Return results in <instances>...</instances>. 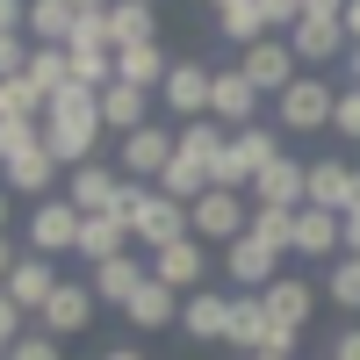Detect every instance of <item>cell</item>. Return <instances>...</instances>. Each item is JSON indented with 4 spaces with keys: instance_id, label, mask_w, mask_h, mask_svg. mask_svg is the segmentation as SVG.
Returning <instances> with one entry per match:
<instances>
[{
    "instance_id": "7a4b0ae2",
    "label": "cell",
    "mask_w": 360,
    "mask_h": 360,
    "mask_svg": "<svg viewBox=\"0 0 360 360\" xmlns=\"http://www.w3.org/2000/svg\"><path fill=\"white\" fill-rule=\"evenodd\" d=\"M115 217L130 224V245L137 252H159V245H173V238H188V202H173L166 188H144V180H123Z\"/></svg>"
},
{
    "instance_id": "f6af8a7d",
    "label": "cell",
    "mask_w": 360,
    "mask_h": 360,
    "mask_svg": "<svg viewBox=\"0 0 360 360\" xmlns=\"http://www.w3.org/2000/svg\"><path fill=\"white\" fill-rule=\"evenodd\" d=\"M115 0H72V15H108Z\"/></svg>"
},
{
    "instance_id": "484cf974",
    "label": "cell",
    "mask_w": 360,
    "mask_h": 360,
    "mask_svg": "<svg viewBox=\"0 0 360 360\" xmlns=\"http://www.w3.org/2000/svg\"><path fill=\"white\" fill-rule=\"evenodd\" d=\"M180 303H188V295H173L166 281H144L130 303H123V317L137 324V332H166V324H180Z\"/></svg>"
},
{
    "instance_id": "f907efd6",
    "label": "cell",
    "mask_w": 360,
    "mask_h": 360,
    "mask_svg": "<svg viewBox=\"0 0 360 360\" xmlns=\"http://www.w3.org/2000/svg\"><path fill=\"white\" fill-rule=\"evenodd\" d=\"M209 8H217V15H231V8H245V0H209Z\"/></svg>"
},
{
    "instance_id": "52a82bcc",
    "label": "cell",
    "mask_w": 360,
    "mask_h": 360,
    "mask_svg": "<svg viewBox=\"0 0 360 360\" xmlns=\"http://www.w3.org/2000/svg\"><path fill=\"white\" fill-rule=\"evenodd\" d=\"M79 209L65 202V195H44L37 209H29V252H44V259H65V252H79Z\"/></svg>"
},
{
    "instance_id": "7dc6e473",
    "label": "cell",
    "mask_w": 360,
    "mask_h": 360,
    "mask_svg": "<svg viewBox=\"0 0 360 360\" xmlns=\"http://www.w3.org/2000/svg\"><path fill=\"white\" fill-rule=\"evenodd\" d=\"M8 217H15V195H8V188H0V231H8Z\"/></svg>"
},
{
    "instance_id": "f546056e",
    "label": "cell",
    "mask_w": 360,
    "mask_h": 360,
    "mask_svg": "<svg viewBox=\"0 0 360 360\" xmlns=\"http://www.w3.org/2000/svg\"><path fill=\"white\" fill-rule=\"evenodd\" d=\"M159 188H166L173 202H202V195H209V166L188 159V152H173V166L159 173Z\"/></svg>"
},
{
    "instance_id": "d6a6232c",
    "label": "cell",
    "mask_w": 360,
    "mask_h": 360,
    "mask_svg": "<svg viewBox=\"0 0 360 360\" xmlns=\"http://www.w3.org/2000/svg\"><path fill=\"white\" fill-rule=\"evenodd\" d=\"M217 29H224L238 51L259 44V37H274V29H266V15H259V0H245V8H231V15H217Z\"/></svg>"
},
{
    "instance_id": "e0dca14e",
    "label": "cell",
    "mask_w": 360,
    "mask_h": 360,
    "mask_svg": "<svg viewBox=\"0 0 360 360\" xmlns=\"http://www.w3.org/2000/svg\"><path fill=\"white\" fill-rule=\"evenodd\" d=\"M94 310H101V303H94V288H86V281H58V295L37 310V324H44L51 339H72V332L94 324Z\"/></svg>"
},
{
    "instance_id": "4dcf8cb0",
    "label": "cell",
    "mask_w": 360,
    "mask_h": 360,
    "mask_svg": "<svg viewBox=\"0 0 360 360\" xmlns=\"http://www.w3.org/2000/svg\"><path fill=\"white\" fill-rule=\"evenodd\" d=\"M324 303H339L346 317H360V259H353V252L324 266Z\"/></svg>"
},
{
    "instance_id": "5b68a950",
    "label": "cell",
    "mask_w": 360,
    "mask_h": 360,
    "mask_svg": "<svg viewBox=\"0 0 360 360\" xmlns=\"http://www.w3.org/2000/svg\"><path fill=\"white\" fill-rule=\"evenodd\" d=\"M332 108H339V86H324L317 72H303L288 94H274L281 137H317V130H332Z\"/></svg>"
},
{
    "instance_id": "f35d334b",
    "label": "cell",
    "mask_w": 360,
    "mask_h": 360,
    "mask_svg": "<svg viewBox=\"0 0 360 360\" xmlns=\"http://www.w3.org/2000/svg\"><path fill=\"white\" fill-rule=\"evenodd\" d=\"M29 324H37V317H29V310L15 303V295H8V288H0V353H8V346H15L22 332H29Z\"/></svg>"
},
{
    "instance_id": "11a10c76",
    "label": "cell",
    "mask_w": 360,
    "mask_h": 360,
    "mask_svg": "<svg viewBox=\"0 0 360 360\" xmlns=\"http://www.w3.org/2000/svg\"><path fill=\"white\" fill-rule=\"evenodd\" d=\"M353 259H360V252H353Z\"/></svg>"
},
{
    "instance_id": "7c38bea8",
    "label": "cell",
    "mask_w": 360,
    "mask_h": 360,
    "mask_svg": "<svg viewBox=\"0 0 360 360\" xmlns=\"http://www.w3.org/2000/svg\"><path fill=\"white\" fill-rule=\"evenodd\" d=\"M281 259H288L281 245H266V238L245 231V238H231V245H224L217 266L231 274V288H266V281H281Z\"/></svg>"
},
{
    "instance_id": "1f68e13d",
    "label": "cell",
    "mask_w": 360,
    "mask_h": 360,
    "mask_svg": "<svg viewBox=\"0 0 360 360\" xmlns=\"http://www.w3.org/2000/svg\"><path fill=\"white\" fill-rule=\"evenodd\" d=\"M224 144H231V130H224V123H209V115H202V123H180V152L202 159V166H217Z\"/></svg>"
},
{
    "instance_id": "d6986e66",
    "label": "cell",
    "mask_w": 360,
    "mask_h": 360,
    "mask_svg": "<svg viewBox=\"0 0 360 360\" xmlns=\"http://www.w3.org/2000/svg\"><path fill=\"white\" fill-rule=\"evenodd\" d=\"M252 202H274V209H303V195H310V159H295V152H281L274 166H266L252 188H245Z\"/></svg>"
},
{
    "instance_id": "4fadbf2b",
    "label": "cell",
    "mask_w": 360,
    "mask_h": 360,
    "mask_svg": "<svg viewBox=\"0 0 360 360\" xmlns=\"http://www.w3.org/2000/svg\"><path fill=\"white\" fill-rule=\"evenodd\" d=\"M209 123H224V130H252V123H259V86L238 72V65H217V86H209Z\"/></svg>"
},
{
    "instance_id": "7402d4cb",
    "label": "cell",
    "mask_w": 360,
    "mask_h": 360,
    "mask_svg": "<svg viewBox=\"0 0 360 360\" xmlns=\"http://www.w3.org/2000/svg\"><path fill=\"white\" fill-rule=\"evenodd\" d=\"M58 173H65V166L51 159V144H29L22 159L0 166V188H8V195H29V202H44V195L58 188Z\"/></svg>"
},
{
    "instance_id": "277c9868",
    "label": "cell",
    "mask_w": 360,
    "mask_h": 360,
    "mask_svg": "<svg viewBox=\"0 0 360 360\" xmlns=\"http://www.w3.org/2000/svg\"><path fill=\"white\" fill-rule=\"evenodd\" d=\"M188 231L202 238L209 252H224L231 238L252 231V195H238V188H209L202 202H188Z\"/></svg>"
},
{
    "instance_id": "836d02e7",
    "label": "cell",
    "mask_w": 360,
    "mask_h": 360,
    "mask_svg": "<svg viewBox=\"0 0 360 360\" xmlns=\"http://www.w3.org/2000/svg\"><path fill=\"white\" fill-rule=\"evenodd\" d=\"M252 238H266V245H295V209H274V202H252Z\"/></svg>"
},
{
    "instance_id": "2e32d148",
    "label": "cell",
    "mask_w": 360,
    "mask_h": 360,
    "mask_svg": "<svg viewBox=\"0 0 360 360\" xmlns=\"http://www.w3.org/2000/svg\"><path fill=\"white\" fill-rule=\"evenodd\" d=\"M115 195H123V173H115L108 159H86L65 173V202L79 209V217H101V209H115Z\"/></svg>"
},
{
    "instance_id": "8992f818",
    "label": "cell",
    "mask_w": 360,
    "mask_h": 360,
    "mask_svg": "<svg viewBox=\"0 0 360 360\" xmlns=\"http://www.w3.org/2000/svg\"><path fill=\"white\" fill-rule=\"evenodd\" d=\"M173 152H180V130L144 123V130H130V137H115V173H123V180H144V188H159V173L173 166Z\"/></svg>"
},
{
    "instance_id": "db71d44e",
    "label": "cell",
    "mask_w": 360,
    "mask_h": 360,
    "mask_svg": "<svg viewBox=\"0 0 360 360\" xmlns=\"http://www.w3.org/2000/svg\"><path fill=\"white\" fill-rule=\"evenodd\" d=\"M0 360H8V353H0Z\"/></svg>"
},
{
    "instance_id": "6da1fadb",
    "label": "cell",
    "mask_w": 360,
    "mask_h": 360,
    "mask_svg": "<svg viewBox=\"0 0 360 360\" xmlns=\"http://www.w3.org/2000/svg\"><path fill=\"white\" fill-rule=\"evenodd\" d=\"M101 137H108L101 94H94V86H58V94H51V115H44L51 159H58V166H86V159L101 152Z\"/></svg>"
},
{
    "instance_id": "4316f807",
    "label": "cell",
    "mask_w": 360,
    "mask_h": 360,
    "mask_svg": "<svg viewBox=\"0 0 360 360\" xmlns=\"http://www.w3.org/2000/svg\"><path fill=\"white\" fill-rule=\"evenodd\" d=\"M346 195H353V166L346 159H310V209H332V217H346Z\"/></svg>"
},
{
    "instance_id": "9c48e42d",
    "label": "cell",
    "mask_w": 360,
    "mask_h": 360,
    "mask_svg": "<svg viewBox=\"0 0 360 360\" xmlns=\"http://www.w3.org/2000/svg\"><path fill=\"white\" fill-rule=\"evenodd\" d=\"M238 72H245L259 94H288V86L303 79V65H295L288 37H259V44H245V51H238Z\"/></svg>"
},
{
    "instance_id": "cb8c5ba5",
    "label": "cell",
    "mask_w": 360,
    "mask_h": 360,
    "mask_svg": "<svg viewBox=\"0 0 360 360\" xmlns=\"http://www.w3.org/2000/svg\"><path fill=\"white\" fill-rule=\"evenodd\" d=\"M123 252H130V224L115 217V209H101V217H86V224H79V259H86V266L123 259Z\"/></svg>"
},
{
    "instance_id": "d590c367",
    "label": "cell",
    "mask_w": 360,
    "mask_h": 360,
    "mask_svg": "<svg viewBox=\"0 0 360 360\" xmlns=\"http://www.w3.org/2000/svg\"><path fill=\"white\" fill-rule=\"evenodd\" d=\"M29 144H44V123H15V115H0V166L22 159Z\"/></svg>"
},
{
    "instance_id": "d4e9b609",
    "label": "cell",
    "mask_w": 360,
    "mask_h": 360,
    "mask_svg": "<svg viewBox=\"0 0 360 360\" xmlns=\"http://www.w3.org/2000/svg\"><path fill=\"white\" fill-rule=\"evenodd\" d=\"M259 295H266V310H274V324H295V332H303V324H310V310H317V281H303V274L266 281Z\"/></svg>"
},
{
    "instance_id": "ffe728a7",
    "label": "cell",
    "mask_w": 360,
    "mask_h": 360,
    "mask_svg": "<svg viewBox=\"0 0 360 360\" xmlns=\"http://www.w3.org/2000/svg\"><path fill=\"white\" fill-rule=\"evenodd\" d=\"M152 86H130V79H108L101 86V123H108V137H130V130H144L152 123Z\"/></svg>"
},
{
    "instance_id": "c3c4849f",
    "label": "cell",
    "mask_w": 360,
    "mask_h": 360,
    "mask_svg": "<svg viewBox=\"0 0 360 360\" xmlns=\"http://www.w3.org/2000/svg\"><path fill=\"white\" fill-rule=\"evenodd\" d=\"M353 209H360V166H353V195H346V217H353Z\"/></svg>"
},
{
    "instance_id": "5bb4252c",
    "label": "cell",
    "mask_w": 360,
    "mask_h": 360,
    "mask_svg": "<svg viewBox=\"0 0 360 360\" xmlns=\"http://www.w3.org/2000/svg\"><path fill=\"white\" fill-rule=\"evenodd\" d=\"M144 281H152V252H123V259H101V266H86V288H94V303H115V310H123L130 303V295L144 288Z\"/></svg>"
},
{
    "instance_id": "74e56055",
    "label": "cell",
    "mask_w": 360,
    "mask_h": 360,
    "mask_svg": "<svg viewBox=\"0 0 360 360\" xmlns=\"http://www.w3.org/2000/svg\"><path fill=\"white\" fill-rule=\"evenodd\" d=\"M332 130L346 144H360V86H339V108H332Z\"/></svg>"
},
{
    "instance_id": "e575fe53",
    "label": "cell",
    "mask_w": 360,
    "mask_h": 360,
    "mask_svg": "<svg viewBox=\"0 0 360 360\" xmlns=\"http://www.w3.org/2000/svg\"><path fill=\"white\" fill-rule=\"evenodd\" d=\"M29 79H37L44 94L72 86V65H65V51H58V44H37V58H29Z\"/></svg>"
},
{
    "instance_id": "f5cc1de1",
    "label": "cell",
    "mask_w": 360,
    "mask_h": 360,
    "mask_svg": "<svg viewBox=\"0 0 360 360\" xmlns=\"http://www.w3.org/2000/svg\"><path fill=\"white\" fill-rule=\"evenodd\" d=\"M144 8H152V0H144Z\"/></svg>"
},
{
    "instance_id": "8d00e7d4",
    "label": "cell",
    "mask_w": 360,
    "mask_h": 360,
    "mask_svg": "<svg viewBox=\"0 0 360 360\" xmlns=\"http://www.w3.org/2000/svg\"><path fill=\"white\" fill-rule=\"evenodd\" d=\"M8 360H65V353H58V339L44 332V324H29V332L8 346Z\"/></svg>"
},
{
    "instance_id": "ac0fdd59",
    "label": "cell",
    "mask_w": 360,
    "mask_h": 360,
    "mask_svg": "<svg viewBox=\"0 0 360 360\" xmlns=\"http://www.w3.org/2000/svg\"><path fill=\"white\" fill-rule=\"evenodd\" d=\"M266 339H274V310H266L259 288H231V339L238 353H266Z\"/></svg>"
},
{
    "instance_id": "603a6c76",
    "label": "cell",
    "mask_w": 360,
    "mask_h": 360,
    "mask_svg": "<svg viewBox=\"0 0 360 360\" xmlns=\"http://www.w3.org/2000/svg\"><path fill=\"white\" fill-rule=\"evenodd\" d=\"M8 295H15L29 317H37L51 295H58V266H51L44 252H22V259H15V274H8Z\"/></svg>"
},
{
    "instance_id": "ee69618b",
    "label": "cell",
    "mask_w": 360,
    "mask_h": 360,
    "mask_svg": "<svg viewBox=\"0 0 360 360\" xmlns=\"http://www.w3.org/2000/svg\"><path fill=\"white\" fill-rule=\"evenodd\" d=\"M346 37H353V51H360V0H346Z\"/></svg>"
},
{
    "instance_id": "30bf717a",
    "label": "cell",
    "mask_w": 360,
    "mask_h": 360,
    "mask_svg": "<svg viewBox=\"0 0 360 360\" xmlns=\"http://www.w3.org/2000/svg\"><path fill=\"white\" fill-rule=\"evenodd\" d=\"M152 281H166L173 295H195V288H209V245L188 231V238H173V245H159L152 252Z\"/></svg>"
},
{
    "instance_id": "8fae6325",
    "label": "cell",
    "mask_w": 360,
    "mask_h": 360,
    "mask_svg": "<svg viewBox=\"0 0 360 360\" xmlns=\"http://www.w3.org/2000/svg\"><path fill=\"white\" fill-rule=\"evenodd\" d=\"M209 86H217V65H202V58H173L159 101L180 115V123H202V115H209Z\"/></svg>"
},
{
    "instance_id": "681fc988",
    "label": "cell",
    "mask_w": 360,
    "mask_h": 360,
    "mask_svg": "<svg viewBox=\"0 0 360 360\" xmlns=\"http://www.w3.org/2000/svg\"><path fill=\"white\" fill-rule=\"evenodd\" d=\"M108 360H144V353H137V346H115V353H108Z\"/></svg>"
},
{
    "instance_id": "83f0119b",
    "label": "cell",
    "mask_w": 360,
    "mask_h": 360,
    "mask_svg": "<svg viewBox=\"0 0 360 360\" xmlns=\"http://www.w3.org/2000/svg\"><path fill=\"white\" fill-rule=\"evenodd\" d=\"M101 22H108V44H115V51H130V44H152V37H159V15L144 8V0H115V8H108Z\"/></svg>"
},
{
    "instance_id": "b9f144b4",
    "label": "cell",
    "mask_w": 360,
    "mask_h": 360,
    "mask_svg": "<svg viewBox=\"0 0 360 360\" xmlns=\"http://www.w3.org/2000/svg\"><path fill=\"white\" fill-rule=\"evenodd\" d=\"M324 360H360V324H346V332L332 339V353H324Z\"/></svg>"
},
{
    "instance_id": "ba28073f",
    "label": "cell",
    "mask_w": 360,
    "mask_h": 360,
    "mask_svg": "<svg viewBox=\"0 0 360 360\" xmlns=\"http://www.w3.org/2000/svg\"><path fill=\"white\" fill-rule=\"evenodd\" d=\"M288 51H295V65H303V72H324L332 58H346V51H353L346 15H303V22L288 29Z\"/></svg>"
},
{
    "instance_id": "816d5d0a",
    "label": "cell",
    "mask_w": 360,
    "mask_h": 360,
    "mask_svg": "<svg viewBox=\"0 0 360 360\" xmlns=\"http://www.w3.org/2000/svg\"><path fill=\"white\" fill-rule=\"evenodd\" d=\"M245 360H274V353H245Z\"/></svg>"
},
{
    "instance_id": "60d3db41",
    "label": "cell",
    "mask_w": 360,
    "mask_h": 360,
    "mask_svg": "<svg viewBox=\"0 0 360 360\" xmlns=\"http://www.w3.org/2000/svg\"><path fill=\"white\" fill-rule=\"evenodd\" d=\"M0 37H29V0H0Z\"/></svg>"
},
{
    "instance_id": "bcb514c9",
    "label": "cell",
    "mask_w": 360,
    "mask_h": 360,
    "mask_svg": "<svg viewBox=\"0 0 360 360\" xmlns=\"http://www.w3.org/2000/svg\"><path fill=\"white\" fill-rule=\"evenodd\" d=\"M346 252H360V209L346 217Z\"/></svg>"
},
{
    "instance_id": "f1b7e54d",
    "label": "cell",
    "mask_w": 360,
    "mask_h": 360,
    "mask_svg": "<svg viewBox=\"0 0 360 360\" xmlns=\"http://www.w3.org/2000/svg\"><path fill=\"white\" fill-rule=\"evenodd\" d=\"M72 29H79L72 0H29V44H58V51H65Z\"/></svg>"
},
{
    "instance_id": "9a60e30c",
    "label": "cell",
    "mask_w": 360,
    "mask_h": 360,
    "mask_svg": "<svg viewBox=\"0 0 360 360\" xmlns=\"http://www.w3.org/2000/svg\"><path fill=\"white\" fill-rule=\"evenodd\" d=\"M288 259H346V217H332V209H295V245Z\"/></svg>"
},
{
    "instance_id": "ab89813d",
    "label": "cell",
    "mask_w": 360,
    "mask_h": 360,
    "mask_svg": "<svg viewBox=\"0 0 360 360\" xmlns=\"http://www.w3.org/2000/svg\"><path fill=\"white\" fill-rule=\"evenodd\" d=\"M29 58H37V44H29V37H0V79H22Z\"/></svg>"
},
{
    "instance_id": "44dd1931",
    "label": "cell",
    "mask_w": 360,
    "mask_h": 360,
    "mask_svg": "<svg viewBox=\"0 0 360 360\" xmlns=\"http://www.w3.org/2000/svg\"><path fill=\"white\" fill-rule=\"evenodd\" d=\"M180 332L202 339V346H224L231 339V295L224 288H195L188 303H180Z\"/></svg>"
},
{
    "instance_id": "3957f363",
    "label": "cell",
    "mask_w": 360,
    "mask_h": 360,
    "mask_svg": "<svg viewBox=\"0 0 360 360\" xmlns=\"http://www.w3.org/2000/svg\"><path fill=\"white\" fill-rule=\"evenodd\" d=\"M288 152V137H281V123H252V130H231V144L217 152V166H209V188H238L245 195L252 180L266 173Z\"/></svg>"
},
{
    "instance_id": "7bdbcfd3",
    "label": "cell",
    "mask_w": 360,
    "mask_h": 360,
    "mask_svg": "<svg viewBox=\"0 0 360 360\" xmlns=\"http://www.w3.org/2000/svg\"><path fill=\"white\" fill-rule=\"evenodd\" d=\"M15 259H22V252H15V238L0 231V288H8V274H15Z\"/></svg>"
}]
</instances>
